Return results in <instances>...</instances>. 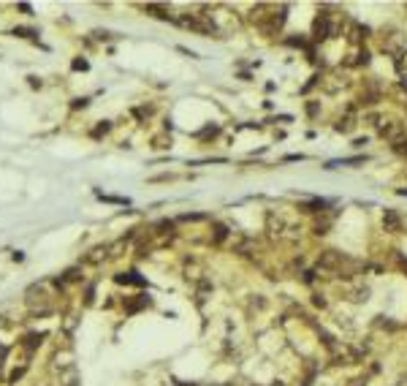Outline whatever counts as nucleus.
Wrapping results in <instances>:
<instances>
[{
    "instance_id": "nucleus-1",
    "label": "nucleus",
    "mask_w": 407,
    "mask_h": 386,
    "mask_svg": "<svg viewBox=\"0 0 407 386\" xmlns=\"http://www.w3.org/2000/svg\"><path fill=\"white\" fill-rule=\"evenodd\" d=\"M266 232H269V237H274V239H296L299 237L296 229L288 226V223H285L280 215H274V212H266Z\"/></svg>"
},
{
    "instance_id": "nucleus-2",
    "label": "nucleus",
    "mask_w": 407,
    "mask_h": 386,
    "mask_svg": "<svg viewBox=\"0 0 407 386\" xmlns=\"http://www.w3.org/2000/svg\"><path fill=\"white\" fill-rule=\"evenodd\" d=\"M337 25L329 19V14H321L315 19V25H312V38L315 41H326V38H337Z\"/></svg>"
},
{
    "instance_id": "nucleus-3",
    "label": "nucleus",
    "mask_w": 407,
    "mask_h": 386,
    "mask_svg": "<svg viewBox=\"0 0 407 386\" xmlns=\"http://www.w3.org/2000/svg\"><path fill=\"white\" fill-rule=\"evenodd\" d=\"M377 134H380L386 142H391V145H394L397 139H402V136H405V125L399 123V120H383V123L377 125Z\"/></svg>"
},
{
    "instance_id": "nucleus-4",
    "label": "nucleus",
    "mask_w": 407,
    "mask_h": 386,
    "mask_svg": "<svg viewBox=\"0 0 407 386\" xmlns=\"http://www.w3.org/2000/svg\"><path fill=\"white\" fill-rule=\"evenodd\" d=\"M402 215H399L397 210H386L383 212V229H386L388 234H399L402 232Z\"/></svg>"
},
{
    "instance_id": "nucleus-5",
    "label": "nucleus",
    "mask_w": 407,
    "mask_h": 386,
    "mask_svg": "<svg viewBox=\"0 0 407 386\" xmlns=\"http://www.w3.org/2000/svg\"><path fill=\"white\" fill-rule=\"evenodd\" d=\"M285 11H288V8H285V5H282V8H277L274 14H269V22H264V25H261V27H264V33H269V36H274V33L280 30V27L285 25V16H288V14H285Z\"/></svg>"
},
{
    "instance_id": "nucleus-6",
    "label": "nucleus",
    "mask_w": 407,
    "mask_h": 386,
    "mask_svg": "<svg viewBox=\"0 0 407 386\" xmlns=\"http://www.w3.org/2000/svg\"><path fill=\"white\" fill-rule=\"evenodd\" d=\"M114 280H117L120 286H147V280H144L136 269H131V272H117Z\"/></svg>"
},
{
    "instance_id": "nucleus-7",
    "label": "nucleus",
    "mask_w": 407,
    "mask_h": 386,
    "mask_svg": "<svg viewBox=\"0 0 407 386\" xmlns=\"http://www.w3.org/2000/svg\"><path fill=\"white\" fill-rule=\"evenodd\" d=\"M369 63V52H366L364 47H358V49H353L350 55H347V60H345V66H366Z\"/></svg>"
},
{
    "instance_id": "nucleus-8",
    "label": "nucleus",
    "mask_w": 407,
    "mask_h": 386,
    "mask_svg": "<svg viewBox=\"0 0 407 386\" xmlns=\"http://www.w3.org/2000/svg\"><path fill=\"white\" fill-rule=\"evenodd\" d=\"M369 33H372V30H369L366 25H358V22H353V25H350V30H347V38H350L353 44H361L364 38L369 36Z\"/></svg>"
},
{
    "instance_id": "nucleus-9",
    "label": "nucleus",
    "mask_w": 407,
    "mask_h": 386,
    "mask_svg": "<svg viewBox=\"0 0 407 386\" xmlns=\"http://www.w3.org/2000/svg\"><path fill=\"white\" fill-rule=\"evenodd\" d=\"M144 11L152 14V16H158V19H174L171 11H168V5H160V3H147V5H144Z\"/></svg>"
},
{
    "instance_id": "nucleus-10",
    "label": "nucleus",
    "mask_w": 407,
    "mask_h": 386,
    "mask_svg": "<svg viewBox=\"0 0 407 386\" xmlns=\"http://www.w3.org/2000/svg\"><path fill=\"white\" fill-rule=\"evenodd\" d=\"M44 332H30V335H25L22 337V348H27V351H36L41 343H44Z\"/></svg>"
},
{
    "instance_id": "nucleus-11",
    "label": "nucleus",
    "mask_w": 407,
    "mask_h": 386,
    "mask_svg": "<svg viewBox=\"0 0 407 386\" xmlns=\"http://www.w3.org/2000/svg\"><path fill=\"white\" fill-rule=\"evenodd\" d=\"M347 299L356 305H364L366 299H369V286H356V289H350L347 291Z\"/></svg>"
},
{
    "instance_id": "nucleus-12",
    "label": "nucleus",
    "mask_w": 407,
    "mask_h": 386,
    "mask_svg": "<svg viewBox=\"0 0 407 386\" xmlns=\"http://www.w3.org/2000/svg\"><path fill=\"white\" fill-rule=\"evenodd\" d=\"M149 305H152V299H149L147 294H138V299H128L125 310H128V313H136V310H141V308H149Z\"/></svg>"
},
{
    "instance_id": "nucleus-13",
    "label": "nucleus",
    "mask_w": 407,
    "mask_h": 386,
    "mask_svg": "<svg viewBox=\"0 0 407 386\" xmlns=\"http://www.w3.org/2000/svg\"><path fill=\"white\" fill-rule=\"evenodd\" d=\"M329 79H331V82H323V79H321L323 87H326V93H337L339 87H345V84H347V79H345V77H339V74H331Z\"/></svg>"
},
{
    "instance_id": "nucleus-14",
    "label": "nucleus",
    "mask_w": 407,
    "mask_h": 386,
    "mask_svg": "<svg viewBox=\"0 0 407 386\" xmlns=\"http://www.w3.org/2000/svg\"><path fill=\"white\" fill-rule=\"evenodd\" d=\"M334 128H337V131H339V134H350V131H353V128H356V117H353V112H347V114H345V117H342V120H339V123H337V125H334Z\"/></svg>"
},
{
    "instance_id": "nucleus-15",
    "label": "nucleus",
    "mask_w": 407,
    "mask_h": 386,
    "mask_svg": "<svg viewBox=\"0 0 407 386\" xmlns=\"http://www.w3.org/2000/svg\"><path fill=\"white\" fill-rule=\"evenodd\" d=\"M326 207H329V201H323V199H310V201H304L299 210H304V212H326Z\"/></svg>"
},
{
    "instance_id": "nucleus-16",
    "label": "nucleus",
    "mask_w": 407,
    "mask_h": 386,
    "mask_svg": "<svg viewBox=\"0 0 407 386\" xmlns=\"http://www.w3.org/2000/svg\"><path fill=\"white\" fill-rule=\"evenodd\" d=\"M228 234H231V232H228V226H225V223H214V234H212V242H214V245H223Z\"/></svg>"
},
{
    "instance_id": "nucleus-17",
    "label": "nucleus",
    "mask_w": 407,
    "mask_h": 386,
    "mask_svg": "<svg viewBox=\"0 0 407 386\" xmlns=\"http://www.w3.org/2000/svg\"><path fill=\"white\" fill-rule=\"evenodd\" d=\"M394 68H397L399 77H407V49L399 52V55L394 57Z\"/></svg>"
},
{
    "instance_id": "nucleus-18",
    "label": "nucleus",
    "mask_w": 407,
    "mask_h": 386,
    "mask_svg": "<svg viewBox=\"0 0 407 386\" xmlns=\"http://www.w3.org/2000/svg\"><path fill=\"white\" fill-rule=\"evenodd\" d=\"M95 196L101 201H109V204H131L128 199H122V196H109V193H101V191H95Z\"/></svg>"
},
{
    "instance_id": "nucleus-19",
    "label": "nucleus",
    "mask_w": 407,
    "mask_h": 386,
    "mask_svg": "<svg viewBox=\"0 0 407 386\" xmlns=\"http://www.w3.org/2000/svg\"><path fill=\"white\" fill-rule=\"evenodd\" d=\"M106 253H109V247H106V245H101V247H95V250H92L90 256H87V261L98 264V261H101V258H106Z\"/></svg>"
},
{
    "instance_id": "nucleus-20",
    "label": "nucleus",
    "mask_w": 407,
    "mask_h": 386,
    "mask_svg": "<svg viewBox=\"0 0 407 386\" xmlns=\"http://www.w3.org/2000/svg\"><path fill=\"white\" fill-rule=\"evenodd\" d=\"M329 226H331V218H323V221L318 218V221H315V234H318V237L329 234Z\"/></svg>"
},
{
    "instance_id": "nucleus-21",
    "label": "nucleus",
    "mask_w": 407,
    "mask_h": 386,
    "mask_svg": "<svg viewBox=\"0 0 407 386\" xmlns=\"http://www.w3.org/2000/svg\"><path fill=\"white\" fill-rule=\"evenodd\" d=\"M377 326H380V329H388V332H394L397 329V324H394L391 318H386V315H377V321H375Z\"/></svg>"
},
{
    "instance_id": "nucleus-22",
    "label": "nucleus",
    "mask_w": 407,
    "mask_h": 386,
    "mask_svg": "<svg viewBox=\"0 0 407 386\" xmlns=\"http://www.w3.org/2000/svg\"><path fill=\"white\" fill-rule=\"evenodd\" d=\"M391 150H394L397 155H407V136H402V139H397V142H394Z\"/></svg>"
},
{
    "instance_id": "nucleus-23",
    "label": "nucleus",
    "mask_w": 407,
    "mask_h": 386,
    "mask_svg": "<svg viewBox=\"0 0 407 386\" xmlns=\"http://www.w3.org/2000/svg\"><path fill=\"white\" fill-rule=\"evenodd\" d=\"M266 308V299L261 297V294H255L253 299H250V310H264Z\"/></svg>"
},
{
    "instance_id": "nucleus-24",
    "label": "nucleus",
    "mask_w": 407,
    "mask_h": 386,
    "mask_svg": "<svg viewBox=\"0 0 407 386\" xmlns=\"http://www.w3.org/2000/svg\"><path fill=\"white\" fill-rule=\"evenodd\" d=\"M14 36H22V38H33V36H38L33 27H14Z\"/></svg>"
},
{
    "instance_id": "nucleus-25",
    "label": "nucleus",
    "mask_w": 407,
    "mask_h": 386,
    "mask_svg": "<svg viewBox=\"0 0 407 386\" xmlns=\"http://www.w3.org/2000/svg\"><path fill=\"white\" fill-rule=\"evenodd\" d=\"M288 47H299V49H310V44H307V38H288Z\"/></svg>"
},
{
    "instance_id": "nucleus-26",
    "label": "nucleus",
    "mask_w": 407,
    "mask_h": 386,
    "mask_svg": "<svg viewBox=\"0 0 407 386\" xmlns=\"http://www.w3.org/2000/svg\"><path fill=\"white\" fill-rule=\"evenodd\" d=\"M109 128H112V123H109V120H103V123H101V125H98V128H95V131H92V136H95V139H98V136H103V134H109Z\"/></svg>"
},
{
    "instance_id": "nucleus-27",
    "label": "nucleus",
    "mask_w": 407,
    "mask_h": 386,
    "mask_svg": "<svg viewBox=\"0 0 407 386\" xmlns=\"http://www.w3.org/2000/svg\"><path fill=\"white\" fill-rule=\"evenodd\" d=\"M71 68H73V71H87V68H90V63H87L84 57H76V60L71 63Z\"/></svg>"
},
{
    "instance_id": "nucleus-28",
    "label": "nucleus",
    "mask_w": 407,
    "mask_h": 386,
    "mask_svg": "<svg viewBox=\"0 0 407 386\" xmlns=\"http://www.w3.org/2000/svg\"><path fill=\"white\" fill-rule=\"evenodd\" d=\"M217 125H206V128H204L201 131V134H199V139H209V136H217Z\"/></svg>"
},
{
    "instance_id": "nucleus-29",
    "label": "nucleus",
    "mask_w": 407,
    "mask_h": 386,
    "mask_svg": "<svg viewBox=\"0 0 407 386\" xmlns=\"http://www.w3.org/2000/svg\"><path fill=\"white\" fill-rule=\"evenodd\" d=\"M209 215H204V212H190V215H179V221H206Z\"/></svg>"
},
{
    "instance_id": "nucleus-30",
    "label": "nucleus",
    "mask_w": 407,
    "mask_h": 386,
    "mask_svg": "<svg viewBox=\"0 0 407 386\" xmlns=\"http://www.w3.org/2000/svg\"><path fill=\"white\" fill-rule=\"evenodd\" d=\"M318 82H321V77H312V79H310V82H307V84H304V87H301V93H310V90H312V87H315V84H318Z\"/></svg>"
},
{
    "instance_id": "nucleus-31",
    "label": "nucleus",
    "mask_w": 407,
    "mask_h": 386,
    "mask_svg": "<svg viewBox=\"0 0 407 386\" xmlns=\"http://www.w3.org/2000/svg\"><path fill=\"white\" fill-rule=\"evenodd\" d=\"M87 103H90V98H76V101L71 103V109H84Z\"/></svg>"
},
{
    "instance_id": "nucleus-32",
    "label": "nucleus",
    "mask_w": 407,
    "mask_h": 386,
    "mask_svg": "<svg viewBox=\"0 0 407 386\" xmlns=\"http://www.w3.org/2000/svg\"><path fill=\"white\" fill-rule=\"evenodd\" d=\"M301 280H304L307 286H310V283H315V272H310V269H307V272H301Z\"/></svg>"
},
{
    "instance_id": "nucleus-33",
    "label": "nucleus",
    "mask_w": 407,
    "mask_h": 386,
    "mask_svg": "<svg viewBox=\"0 0 407 386\" xmlns=\"http://www.w3.org/2000/svg\"><path fill=\"white\" fill-rule=\"evenodd\" d=\"M312 305H315V308H326V299L321 294H315V297H312Z\"/></svg>"
},
{
    "instance_id": "nucleus-34",
    "label": "nucleus",
    "mask_w": 407,
    "mask_h": 386,
    "mask_svg": "<svg viewBox=\"0 0 407 386\" xmlns=\"http://www.w3.org/2000/svg\"><path fill=\"white\" fill-rule=\"evenodd\" d=\"M16 8H19L22 14H33V5H30V3H19V5H16Z\"/></svg>"
},
{
    "instance_id": "nucleus-35",
    "label": "nucleus",
    "mask_w": 407,
    "mask_h": 386,
    "mask_svg": "<svg viewBox=\"0 0 407 386\" xmlns=\"http://www.w3.org/2000/svg\"><path fill=\"white\" fill-rule=\"evenodd\" d=\"M307 112H310V117H315V114H318V103H315V101L307 103Z\"/></svg>"
},
{
    "instance_id": "nucleus-36",
    "label": "nucleus",
    "mask_w": 407,
    "mask_h": 386,
    "mask_svg": "<svg viewBox=\"0 0 407 386\" xmlns=\"http://www.w3.org/2000/svg\"><path fill=\"white\" fill-rule=\"evenodd\" d=\"M366 381H364V378H353V381H347L345 386H364Z\"/></svg>"
},
{
    "instance_id": "nucleus-37",
    "label": "nucleus",
    "mask_w": 407,
    "mask_h": 386,
    "mask_svg": "<svg viewBox=\"0 0 407 386\" xmlns=\"http://www.w3.org/2000/svg\"><path fill=\"white\" fill-rule=\"evenodd\" d=\"M11 258H14V261H25V253L16 250V253H11Z\"/></svg>"
},
{
    "instance_id": "nucleus-38",
    "label": "nucleus",
    "mask_w": 407,
    "mask_h": 386,
    "mask_svg": "<svg viewBox=\"0 0 407 386\" xmlns=\"http://www.w3.org/2000/svg\"><path fill=\"white\" fill-rule=\"evenodd\" d=\"M30 79V87H41V79H36V77H27Z\"/></svg>"
},
{
    "instance_id": "nucleus-39",
    "label": "nucleus",
    "mask_w": 407,
    "mask_h": 386,
    "mask_svg": "<svg viewBox=\"0 0 407 386\" xmlns=\"http://www.w3.org/2000/svg\"><path fill=\"white\" fill-rule=\"evenodd\" d=\"M399 264H402V269L407 272V258H399Z\"/></svg>"
},
{
    "instance_id": "nucleus-40",
    "label": "nucleus",
    "mask_w": 407,
    "mask_h": 386,
    "mask_svg": "<svg viewBox=\"0 0 407 386\" xmlns=\"http://www.w3.org/2000/svg\"><path fill=\"white\" fill-rule=\"evenodd\" d=\"M399 196H407V188H399V191H397Z\"/></svg>"
}]
</instances>
